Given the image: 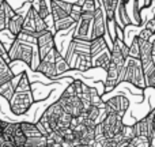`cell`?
Returning <instances> with one entry per match:
<instances>
[{
  "label": "cell",
  "mask_w": 155,
  "mask_h": 147,
  "mask_svg": "<svg viewBox=\"0 0 155 147\" xmlns=\"http://www.w3.org/2000/svg\"><path fill=\"white\" fill-rule=\"evenodd\" d=\"M78 142L82 146H91L94 142V127H88L86 124H75L72 125Z\"/></svg>",
  "instance_id": "13"
},
{
  "label": "cell",
  "mask_w": 155,
  "mask_h": 147,
  "mask_svg": "<svg viewBox=\"0 0 155 147\" xmlns=\"http://www.w3.org/2000/svg\"><path fill=\"white\" fill-rule=\"evenodd\" d=\"M91 22H93V19L80 18L79 21L75 23L76 29L72 34V40L90 42L91 41Z\"/></svg>",
  "instance_id": "14"
},
{
  "label": "cell",
  "mask_w": 155,
  "mask_h": 147,
  "mask_svg": "<svg viewBox=\"0 0 155 147\" xmlns=\"http://www.w3.org/2000/svg\"><path fill=\"white\" fill-rule=\"evenodd\" d=\"M80 7H82V14H94L97 7V0H83Z\"/></svg>",
  "instance_id": "37"
},
{
  "label": "cell",
  "mask_w": 155,
  "mask_h": 147,
  "mask_svg": "<svg viewBox=\"0 0 155 147\" xmlns=\"http://www.w3.org/2000/svg\"><path fill=\"white\" fill-rule=\"evenodd\" d=\"M5 124H7V121H4V120L0 119V135H2V131H3V128L5 127Z\"/></svg>",
  "instance_id": "45"
},
{
  "label": "cell",
  "mask_w": 155,
  "mask_h": 147,
  "mask_svg": "<svg viewBox=\"0 0 155 147\" xmlns=\"http://www.w3.org/2000/svg\"><path fill=\"white\" fill-rule=\"evenodd\" d=\"M25 147H46V136L38 135V136L27 138Z\"/></svg>",
  "instance_id": "33"
},
{
  "label": "cell",
  "mask_w": 155,
  "mask_h": 147,
  "mask_svg": "<svg viewBox=\"0 0 155 147\" xmlns=\"http://www.w3.org/2000/svg\"><path fill=\"white\" fill-rule=\"evenodd\" d=\"M14 76H15V74L11 70V65L0 56V85H3L5 82H10Z\"/></svg>",
  "instance_id": "25"
},
{
  "label": "cell",
  "mask_w": 155,
  "mask_h": 147,
  "mask_svg": "<svg viewBox=\"0 0 155 147\" xmlns=\"http://www.w3.org/2000/svg\"><path fill=\"white\" fill-rule=\"evenodd\" d=\"M75 23H76V22L74 21V19L71 18L70 15L65 16V18H63V19H59V21H54V22H53V25H54V30H56L57 33L71 29L72 26H75Z\"/></svg>",
  "instance_id": "27"
},
{
  "label": "cell",
  "mask_w": 155,
  "mask_h": 147,
  "mask_svg": "<svg viewBox=\"0 0 155 147\" xmlns=\"http://www.w3.org/2000/svg\"><path fill=\"white\" fill-rule=\"evenodd\" d=\"M56 132L61 136L63 142L67 147H74V146H78L79 142H78L75 134H74V129L72 127H68V128H63V129H56Z\"/></svg>",
  "instance_id": "22"
},
{
  "label": "cell",
  "mask_w": 155,
  "mask_h": 147,
  "mask_svg": "<svg viewBox=\"0 0 155 147\" xmlns=\"http://www.w3.org/2000/svg\"><path fill=\"white\" fill-rule=\"evenodd\" d=\"M148 147H155V136L154 138H151V140H150V146Z\"/></svg>",
  "instance_id": "47"
},
{
  "label": "cell",
  "mask_w": 155,
  "mask_h": 147,
  "mask_svg": "<svg viewBox=\"0 0 155 147\" xmlns=\"http://www.w3.org/2000/svg\"><path fill=\"white\" fill-rule=\"evenodd\" d=\"M34 40H35V46L38 51V59H44L52 49L56 46L54 42V33L51 29H46L44 32L35 33L34 34Z\"/></svg>",
  "instance_id": "5"
},
{
  "label": "cell",
  "mask_w": 155,
  "mask_h": 147,
  "mask_svg": "<svg viewBox=\"0 0 155 147\" xmlns=\"http://www.w3.org/2000/svg\"><path fill=\"white\" fill-rule=\"evenodd\" d=\"M120 134L123 135V138L127 140V142H131V140L136 136V132H135L134 125H125V124H124V127H123Z\"/></svg>",
  "instance_id": "39"
},
{
  "label": "cell",
  "mask_w": 155,
  "mask_h": 147,
  "mask_svg": "<svg viewBox=\"0 0 155 147\" xmlns=\"http://www.w3.org/2000/svg\"><path fill=\"white\" fill-rule=\"evenodd\" d=\"M128 56L134 57V59H139V38H137V35L132 38V42L128 44Z\"/></svg>",
  "instance_id": "36"
},
{
  "label": "cell",
  "mask_w": 155,
  "mask_h": 147,
  "mask_svg": "<svg viewBox=\"0 0 155 147\" xmlns=\"http://www.w3.org/2000/svg\"><path fill=\"white\" fill-rule=\"evenodd\" d=\"M49 4H51V15H52V18H53V22L68 16V14L56 3V0H51Z\"/></svg>",
  "instance_id": "30"
},
{
  "label": "cell",
  "mask_w": 155,
  "mask_h": 147,
  "mask_svg": "<svg viewBox=\"0 0 155 147\" xmlns=\"http://www.w3.org/2000/svg\"><path fill=\"white\" fill-rule=\"evenodd\" d=\"M49 29L48 25L45 23V21H44L42 18H40L37 14V16H35V33H40V32H44V30Z\"/></svg>",
  "instance_id": "41"
},
{
  "label": "cell",
  "mask_w": 155,
  "mask_h": 147,
  "mask_svg": "<svg viewBox=\"0 0 155 147\" xmlns=\"http://www.w3.org/2000/svg\"><path fill=\"white\" fill-rule=\"evenodd\" d=\"M153 113H154V120H155V108L153 109Z\"/></svg>",
  "instance_id": "51"
},
{
  "label": "cell",
  "mask_w": 155,
  "mask_h": 147,
  "mask_svg": "<svg viewBox=\"0 0 155 147\" xmlns=\"http://www.w3.org/2000/svg\"><path fill=\"white\" fill-rule=\"evenodd\" d=\"M35 7V5H34ZM35 11H37L38 16L42 19H46L49 15H51V8H49L46 0H38V5L35 7Z\"/></svg>",
  "instance_id": "34"
},
{
  "label": "cell",
  "mask_w": 155,
  "mask_h": 147,
  "mask_svg": "<svg viewBox=\"0 0 155 147\" xmlns=\"http://www.w3.org/2000/svg\"><path fill=\"white\" fill-rule=\"evenodd\" d=\"M7 53H8L10 63L21 60L25 64L30 65L31 68H33L34 57L38 59V51H37V46H35V42H29V41H23V40H19V38L14 40V42L11 44Z\"/></svg>",
  "instance_id": "1"
},
{
  "label": "cell",
  "mask_w": 155,
  "mask_h": 147,
  "mask_svg": "<svg viewBox=\"0 0 155 147\" xmlns=\"http://www.w3.org/2000/svg\"><path fill=\"white\" fill-rule=\"evenodd\" d=\"M153 44V53H151V57H155V41H151Z\"/></svg>",
  "instance_id": "46"
},
{
  "label": "cell",
  "mask_w": 155,
  "mask_h": 147,
  "mask_svg": "<svg viewBox=\"0 0 155 147\" xmlns=\"http://www.w3.org/2000/svg\"><path fill=\"white\" fill-rule=\"evenodd\" d=\"M29 90H31V83H30L27 74L22 72L19 75L18 83H16V86H15V91H29Z\"/></svg>",
  "instance_id": "31"
},
{
  "label": "cell",
  "mask_w": 155,
  "mask_h": 147,
  "mask_svg": "<svg viewBox=\"0 0 155 147\" xmlns=\"http://www.w3.org/2000/svg\"><path fill=\"white\" fill-rule=\"evenodd\" d=\"M121 2H123V3H125V4H128V3H129V0H121Z\"/></svg>",
  "instance_id": "50"
},
{
  "label": "cell",
  "mask_w": 155,
  "mask_h": 147,
  "mask_svg": "<svg viewBox=\"0 0 155 147\" xmlns=\"http://www.w3.org/2000/svg\"><path fill=\"white\" fill-rule=\"evenodd\" d=\"M26 12H22V11H15V15L12 18H10V21L7 22V30L14 35V37H18L22 32V26H23V19Z\"/></svg>",
  "instance_id": "16"
},
{
  "label": "cell",
  "mask_w": 155,
  "mask_h": 147,
  "mask_svg": "<svg viewBox=\"0 0 155 147\" xmlns=\"http://www.w3.org/2000/svg\"><path fill=\"white\" fill-rule=\"evenodd\" d=\"M142 63L143 74H144V80L147 87H155V65L153 63V59L147 60V62H140Z\"/></svg>",
  "instance_id": "17"
},
{
  "label": "cell",
  "mask_w": 155,
  "mask_h": 147,
  "mask_svg": "<svg viewBox=\"0 0 155 147\" xmlns=\"http://www.w3.org/2000/svg\"><path fill=\"white\" fill-rule=\"evenodd\" d=\"M54 53H56V46L46 55L44 59L40 60L35 71H38L40 74H42L44 76L49 78V79H54L57 78V71L56 65H54Z\"/></svg>",
  "instance_id": "10"
},
{
  "label": "cell",
  "mask_w": 155,
  "mask_h": 147,
  "mask_svg": "<svg viewBox=\"0 0 155 147\" xmlns=\"http://www.w3.org/2000/svg\"><path fill=\"white\" fill-rule=\"evenodd\" d=\"M107 34V23L106 16L102 10L101 4H97L95 11H94L93 22H91V40L98 37H105Z\"/></svg>",
  "instance_id": "8"
},
{
  "label": "cell",
  "mask_w": 155,
  "mask_h": 147,
  "mask_svg": "<svg viewBox=\"0 0 155 147\" xmlns=\"http://www.w3.org/2000/svg\"><path fill=\"white\" fill-rule=\"evenodd\" d=\"M72 116L67 115V113H63L59 119V123H57V129H63V128H68V127L72 125Z\"/></svg>",
  "instance_id": "38"
},
{
  "label": "cell",
  "mask_w": 155,
  "mask_h": 147,
  "mask_svg": "<svg viewBox=\"0 0 155 147\" xmlns=\"http://www.w3.org/2000/svg\"><path fill=\"white\" fill-rule=\"evenodd\" d=\"M63 108L60 106L59 102H53L49 108H46V110L41 115L40 120L38 123L45 128V131L48 132H52V131H56L57 129V123H59V119L60 116L63 115Z\"/></svg>",
  "instance_id": "4"
},
{
  "label": "cell",
  "mask_w": 155,
  "mask_h": 147,
  "mask_svg": "<svg viewBox=\"0 0 155 147\" xmlns=\"http://www.w3.org/2000/svg\"><path fill=\"white\" fill-rule=\"evenodd\" d=\"M116 19L120 22L118 26H121L123 29H125L127 26H129V25L132 23L131 18H129L128 14H127V4L125 3H123L121 0H120V3H118V5H117V10H116ZM117 21H116V23H117Z\"/></svg>",
  "instance_id": "21"
},
{
  "label": "cell",
  "mask_w": 155,
  "mask_h": 147,
  "mask_svg": "<svg viewBox=\"0 0 155 147\" xmlns=\"http://www.w3.org/2000/svg\"><path fill=\"white\" fill-rule=\"evenodd\" d=\"M10 109L14 115L22 116L31 108L34 104V95H33V90L29 91H15L12 94L10 101Z\"/></svg>",
  "instance_id": "3"
},
{
  "label": "cell",
  "mask_w": 155,
  "mask_h": 147,
  "mask_svg": "<svg viewBox=\"0 0 155 147\" xmlns=\"http://www.w3.org/2000/svg\"><path fill=\"white\" fill-rule=\"evenodd\" d=\"M124 68H120L114 64V63L110 62L109 67L106 70V80H105V89H104V94L110 93L112 90H114L118 85H120V76L123 72Z\"/></svg>",
  "instance_id": "11"
},
{
  "label": "cell",
  "mask_w": 155,
  "mask_h": 147,
  "mask_svg": "<svg viewBox=\"0 0 155 147\" xmlns=\"http://www.w3.org/2000/svg\"><path fill=\"white\" fill-rule=\"evenodd\" d=\"M105 48H109V46H107V44H106L105 37H98V38L91 40L90 44H88V56H90V59L95 57L97 55H98L99 52L104 51Z\"/></svg>",
  "instance_id": "20"
},
{
  "label": "cell",
  "mask_w": 155,
  "mask_h": 147,
  "mask_svg": "<svg viewBox=\"0 0 155 147\" xmlns=\"http://www.w3.org/2000/svg\"><path fill=\"white\" fill-rule=\"evenodd\" d=\"M54 65H56V71H57V75H61L67 71L71 70V65L68 64V62L65 60L64 56H61L59 51L56 48V53H54Z\"/></svg>",
  "instance_id": "26"
},
{
  "label": "cell",
  "mask_w": 155,
  "mask_h": 147,
  "mask_svg": "<svg viewBox=\"0 0 155 147\" xmlns=\"http://www.w3.org/2000/svg\"><path fill=\"white\" fill-rule=\"evenodd\" d=\"M120 0H101V7L106 16L107 27H116V10Z\"/></svg>",
  "instance_id": "15"
},
{
  "label": "cell",
  "mask_w": 155,
  "mask_h": 147,
  "mask_svg": "<svg viewBox=\"0 0 155 147\" xmlns=\"http://www.w3.org/2000/svg\"><path fill=\"white\" fill-rule=\"evenodd\" d=\"M123 147H134V146H132L131 143H127V145H125V146H123Z\"/></svg>",
  "instance_id": "48"
},
{
  "label": "cell",
  "mask_w": 155,
  "mask_h": 147,
  "mask_svg": "<svg viewBox=\"0 0 155 147\" xmlns=\"http://www.w3.org/2000/svg\"><path fill=\"white\" fill-rule=\"evenodd\" d=\"M153 35H154L153 33H151L148 29H146V27H144V29H143L142 32L137 34V37H139L140 40H151V37H153Z\"/></svg>",
  "instance_id": "43"
},
{
  "label": "cell",
  "mask_w": 155,
  "mask_h": 147,
  "mask_svg": "<svg viewBox=\"0 0 155 147\" xmlns=\"http://www.w3.org/2000/svg\"><path fill=\"white\" fill-rule=\"evenodd\" d=\"M74 147H91V146H82V145H78V146H74Z\"/></svg>",
  "instance_id": "49"
},
{
  "label": "cell",
  "mask_w": 155,
  "mask_h": 147,
  "mask_svg": "<svg viewBox=\"0 0 155 147\" xmlns=\"http://www.w3.org/2000/svg\"><path fill=\"white\" fill-rule=\"evenodd\" d=\"M91 147H117V143L114 142L113 138H95L94 142L91 143Z\"/></svg>",
  "instance_id": "32"
},
{
  "label": "cell",
  "mask_w": 155,
  "mask_h": 147,
  "mask_svg": "<svg viewBox=\"0 0 155 147\" xmlns=\"http://www.w3.org/2000/svg\"><path fill=\"white\" fill-rule=\"evenodd\" d=\"M110 64V49L105 48L102 52H99L95 57L91 59V65L93 67H98V68H104L105 71L107 70Z\"/></svg>",
  "instance_id": "18"
},
{
  "label": "cell",
  "mask_w": 155,
  "mask_h": 147,
  "mask_svg": "<svg viewBox=\"0 0 155 147\" xmlns=\"http://www.w3.org/2000/svg\"><path fill=\"white\" fill-rule=\"evenodd\" d=\"M80 15H82V7H80V4L72 3V7H71V11H70V16L75 22H78L80 19Z\"/></svg>",
  "instance_id": "40"
},
{
  "label": "cell",
  "mask_w": 155,
  "mask_h": 147,
  "mask_svg": "<svg viewBox=\"0 0 155 147\" xmlns=\"http://www.w3.org/2000/svg\"><path fill=\"white\" fill-rule=\"evenodd\" d=\"M154 19H155V12H154Z\"/></svg>",
  "instance_id": "52"
},
{
  "label": "cell",
  "mask_w": 155,
  "mask_h": 147,
  "mask_svg": "<svg viewBox=\"0 0 155 147\" xmlns=\"http://www.w3.org/2000/svg\"><path fill=\"white\" fill-rule=\"evenodd\" d=\"M146 29H148V30H150V32L154 34V32H155V19H154V18L151 19V21L147 22V25H146Z\"/></svg>",
  "instance_id": "44"
},
{
  "label": "cell",
  "mask_w": 155,
  "mask_h": 147,
  "mask_svg": "<svg viewBox=\"0 0 155 147\" xmlns=\"http://www.w3.org/2000/svg\"><path fill=\"white\" fill-rule=\"evenodd\" d=\"M18 79H19V76L18 78L14 76L10 82H5V83H3V85H0V95H2L3 98H5L7 101H10L12 94L15 93V86H16V83H18Z\"/></svg>",
  "instance_id": "24"
},
{
  "label": "cell",
  "mask_w": 155,
  "mask_h": 147,
  "mask_svg": "<svg viewBox=\"0 0 155 147\" xmlns=\"http://www.w3.org/2000/svg\"><path fill=\"white\" fill-rule=\"evenodd\" d=\"M128 108H129V99L125 95H121V94L104 101L105 113H114V115L124 117Z\"/></svg>",
  "instance_id": "9"
},
{
  "label": "cell",
  "mask_w": 155,
  "mask_h": 147,
  "mask_svg": "<svg viewBox=\"0 0 155 147\" xmlns=\"http://www.w3.org/2000/svg\"><path fill=\"white\" fill-rule=\"evenodd\" d=\"M134 128L136 135H144L147 138H154L155 136V129H154V113L153 109L150 110L146 117H143L142 120H139L136 124H134Z\"/></svg>",
  "instance_id": "12"
},
{
  "label": "cell",
  "mask_w": 155,
  "mask_h": 147,
  "mask_svg": "<svg viewBox=\"0 0 155 147\" xmlns=\"http://www.w3.org/2000/svg\"><path fill=\"white\" fill-rule=\"evenodd\" d=\"M75 56H76V62L71 68H75L78 71L84 72V71L90 70V68L93 67V65H91V59H90V56H88V52H80V53L75 55Z\"/></svg>",
  "instance_id": "19"
},
{
  "label": "cell",
  "mask_w": 155,
  "mask_h": 147,
  "mask_svg": "<svg viewBox=\"0 0 155 147\" xmlns=\"http://www.w3.org/2000/svg\"><path fill=\"white\" fill-rule=\"evenodd\" d=\"M46 147H67L63 142L61 136L56 131H52L46 135Z\"/></svg>",
  "instance_id": "29"
},
{
  "label": "cell",
  "mask_w": 155,
  "mask_h": 147,
  "mask_svg": "<svg viewBox=\"0 0 155 147\" xmlns=\"http://www.w3.org/2000/svg\"><path fill=\"white\" fill-rule=\"evenodd\" d=\"M150 140H151L150 138L144 136V135H136L129 143L134 147H148L150 146Z\"/></svg>",
  "instance_id": "35"
},
{
  "label": "cell",
  "mask_w": 155,
  "mask_h": 147,
  "mask_svg": "<svg viewBox=\"0 0 155 147\" xmlns=\"http://www.w3.org/2000/svg\"><path fill=\"white\" fill-rule=\"evenodd\" d=\"M124 117L114 113H106L105 117L101 120V125L104 129V136L105 138H114L121 132L124 127Z\"/></svg>",
  "instance_id": "6"
},
{
  "label": "cell",
  "mask_w": 155,
  "mask_h": 147,
  "mask_svg": "<svg viewBox=\"0 0 155 147\" xmlns=\"http://www.w3.org/2000/svg\"><path fill=\"white\" fill-rule=\"evenodd\" d=\"M151 53H153V44H151V40H140L139 38V60L140 62L151 60Z\"/></svg>",
  "instance_id": "23"
},
{
  "label": "cell",
  "mask_w": 155,
  "mask_h": 147,
  "mask_svg": "<svg viewBox=\"0 0 155 147\" xmlns=\"http://www.w3.org/2000/svg\"><path fill=\"white\" fill-rule=\"evenodd\" d=\"M19 125H21V129L23 131V134L26 135V138L38 136V135H41L40 131H38V128H37V125H35V123H30V121H21Z\"/></svg>",
  "instance_id": "28"
},
{
  "label": "cell",
  "mask_w": 155,
  "mask_h": 147,
  "mask_svg": "<svg viewBox=\"0 0 155 147\" xmlns=\"http://www.w3.org/2000/svg\"><path fill=\"white\" fill-rule=\"evenodd\" d=\"M121 82H128L132 86L144 90L146 86V80H144V74H143V68H142V63L139 59H134V57H127L125 59V65L124 70L121 72L120 76V83Z\"/></svg>",
  "instance_id": "2"
},
{
  "label": "cell",
  "mask_w": 155,
  "mask_h": 147,
  "mask_svg": "<svg viewBox=\"0 0 155 147\" xmlns=\"http://www.w3.org/2000/svg\"><path fill=\"white\" fill-rule=\"evenodd\" d=\"M60 106L63 108V112L67 115L78 117L83 113V101L76 95H68V94H61L60 98L57 99Z\"/></svg>",
  "instance_id": "7"
},
{
  "label": "cell",
  "mask_w": 155,
  "mask_h": 147,
  "mask_svg": "<svg viewBox=\"0 0 155 147\" xmlns=\"http://www.w3.org/2000/svg\"><path fill=\"white\" fill-rule=\"evenodd\" d=\"M7 16H5V12L4 10H3V7L0 5V32H3V30L7 29Z\"/></svg>",
  "instance_id": "42"
}]
</instances>
